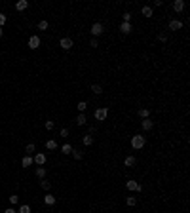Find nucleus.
I'll return each instance as SVG.
<instances>
[{"label":"nucleus","instance_id":"1","mask_svg":"<svg viewBox=\"0 0 190 213\" xmlns=\"http://www.w3.org/2000/svg\"><path fill=\"white\" fill-rule=\"evenodd\" d=\"M145 143H146V139L143 137V135H133V137H131V147L133 148H143Z\"/></svg>","mask_w":190,"mask_h":213},{"label":"nucleus","instance_id":"2","mask_svg":"<svg viewBox=\"0 0 190 213\" xmlns=\"http://www.w3.org/2000/svg\"><path fill=\"white\" fill-rule=\"evenodd\" d=\"M106 116H109V108H106V107H99L95 111V120L97 122H105Z\"/></svg>","mask_w":190,"mask_h":213},{"label":"nucleus","instance_id":"3","mask_svg":"<svg viewBox=\"0 0 190 213\" xmlns=\"http://www.w3.org/2000/svg\"><path fill=\"white\" fill-rule=\"evenodd\" d=\"M91 34H93V38H97V36H101L103 33H105V27H103V23H93L91 25Z\"/></svg>","mask_w":190,"mask_h":213},{"label":"nucleus","instance_id":"4","mask_svg":"<svg viewBox=\"0 0 190 213\" xmlns=\"http://www.w3.org/2000/svg\"><path fill=\"white\" fill-rule=\"evenodd\" d=\"M126 189L131 190V192H139V190H143V185L137 183V181H133V179H129V181L126 183Z\"/></svg>","mask_w":190,"mask_h":213},{"label":"nucleus","instance_id":"5","mask_svg":"<svg viewBox=\"0 0 190 213\" xmlns=\"http://www.w3.org/2000/svg\"><path fill=\"white\" fill-rule=\"evenodd\" d=\"M33 160H34V164H36V166H44L48 158H46V154H44V152H36V154L33 156Z\"/></svg>","mask_w":190,"mask_h":213},{"label":"nucleus","instance_id":"6","mask_svg":"<svg viewBox=\"0 0 190 213\" xmlns=\"http://www.w3.org/2000/svg\"><path fill=\"white\" fill-rule=\"evenodd\" d=\"M38 46H40V36L33 34V36L29 38V48H30V50H36Z\"/></svg>","mask_w":190,"mask_h":213},{"label":"nucleus","instance_id":"7","mask_svg":"<svg viewBox=\"0 0 190 213\" xmlns=\"http://www.w3.org/2000/svg\"><path fill=\"white\" fill-rule=\"evenodd\" d=\"M59 46H61L63 50H70V48L74 46V42H72V38H61V40H59Z\"/></svg>","mask_w":190,"mask_h":213},{"label":"nucleus","instance_id":"8","mask_svg":"<svg viewBox=\"0 0 190 213\" xmlns=\"http://www.w3.org/2000/svg\"><path fill=\"white\" fill-rule=\"evenodd\" d=\"M181 29H183V21H179V19L169 21V30H181Z\"/></svg>","mask_w":190,"mask_h":213},{"label":"nucleus","instance_id":"9","mask_svg":"<svg viewBox=\"0 0 190 213\" xmlns=\"http://www.w3.org/2000/svg\"><path fill=\"white\" fill-rule=\"evenodd\" d=\"M184 6H186V4H184V0H175V2H173V10H175L177 13H181L183 10H184Z\"/></svg>","mask_w":190,"mask_h":213},{"label":"nucleus","instance_id":"10","mask_svg":"<svg viewBox=\"0 0 190 213\" xmlns=\"http://www.w3.org/2000/svg\"><path fill=\"white\" fill-rule=\"evenodd\" d=\"M86 124H88V118H86L84 112H80L78 116H76V126H86Z\"/></svg>","mask_w":190,"mask_h":213},{"label":"nucleus","instance_id":"11","mask_svg":"<svg viewBox=\"0 0 190 213\" xmlns=\"http://www.w3.org/2000/svg\"><path fill=\"white\" fill-rule=\"evenodd\" d=\"M27 8H29L27 0H19V2H15V10H17V12H23V10H27Z\"/></svg>","mask_w":190,"mask_h":213},{"label":"nucleus","instance_id":"12","mask_svg":"<svg viewBox=\"0 0 190 213\" xmlns=\"http://www.w3.org/2000/svg\"><path fill=\"white\" fill-rule=\"evenodd\" d=\"M152 126H154V122H150V118H145V120L141 122V128L145 129V131H148V129H152Z\"/></svg>","mask_w":190,"mask_h":213},{"label":"nucleus","instance_id":"13","mask_svg":"<svg viewBox=\"0 0 190 213\" xmlns=\"http://www.w3.org/2000/svg\"><path fill=\"white\" fill-rule=\"evenodd\" d=\"M33 164H34V160H33V156H29V154L21 160V166H23V168H30Z\"/></svg>","mask_w":190,"mask_h":213},{"label":"nucleus","instance_id":"14","mask_svg":"<svg viewBox=\"0 0 190 213\" xmlns=\"http://www.w3.org/2000/svg\"><path fill=\"white\" fill-rule=\"evenodd\" d=\"M55 202H57V200H55L53 194H46V196H44V204H46V206H53Z\"/></svg>","mask_w":190,"mask_h":213},{"label":"nucleus","instance_id":"15","mask_svg":"<svg viewBox=\"0 0 190 213\" xmlns=\"http://www.w3.org/2000/svg\"><path fill=\"white\" fill-rule=\"evenodd\" d=\"M82 143H84L86 147H91V145H93V137H91L89 133H86L84 137H82Z\"/></svg>","mask_w":190,"mask_h":213},{"label":"nucleus","instance_id":"16","mask_svg":"<svg viewBox=\"0 0 190 213\" xmlns=\"http://www.w3.org/2000/svg\"><path fill=\"white\" fill-rule=\"evenodd\" d=\"M131 29H133V27H131V23H122V25H120V30H122L124 34H129V33H131Z\"/></svg>","mask_w":190,"mask_h":213},{"label":"nucleus","instance_id":"17","mask_svg":"<svg viewBox=\"0 0 190 213\" xmlns=\"http://www.w3.org/2000/svg\"><path fill=\"white\" fill-rule=\"evenodd\" d=\"M135 162H137L135 156H127V158L124 160V166H126V168H133V166H135Z\"/></svg>","mask_w":190,"mask_h":213},{"label":"nucleus","instance_id":"18","mask_svg":"<svg viewBox=\"0 0 190 213\" xmlns=\"http://www.w3.org/2000/svg\"><path fill=\"white\" fill-rule=\"evenodd\" d=\"M141 13L145 15V17H152V15H154V12H152V8H150V6H143Z\"/></svg>","mask_w":190,"mask_h":213},{"label":"nucleus","instance_id":"19","mask_svg":"<svg viewBox=\"0 0 190 213\" xmlns=\"http://www.w3.org/2000/svg\"><path fill=\"white\" fill-rule=\"evenodd\" d=\"M36 177L38 179H46V168L44 166H38L36 168Z\"/></svg>","mask_w":190,"mask_h":213},{"label":"nucleus","instance_id":"20","mask_svg":"<svg viewBox=\"0 0 190 213\" xmlns=\"http://www.w3.org/2000/svg\"><path fill=\"white\" fill-rule=\"evenodd\" d=\"M46 148H48V150H55V148H57V141H55V139L46 141Z\"/></svg>","mask_w":190,"mask_h":213},{"label":"nucleus","instance_id":"21","mask_svg":"<svg viewBox=\"0 0 190 213\" xmlns=\"http://www.w3.org/2000/svg\"><path fill=\"white\" fill-rule=\"evenodd\" d=\"M70 154H72L74 160H82V158H84V152H82V150H78V148H72V152H70Z\"/></svg>","mask_w":190,"mask_h":213},{"label":"nucleus","instance_id":"22","mask_svg":"<svg viewBox=\"0 0 190 213\" xmlns=\"http://www.w3.org/2000/svg\"><path fill=\"white\" fill-rule=\"evenodd\" d=\"M91 91H93L95 95H101V93H103V86L101 84H91Z\"/></svg>","mask_w":190,"mask_h":213},{"label":"nucleus","instance_id":"23","mask_svg":"<svg viewBox=\"0 0 190 213\" xmlns=\"http://www.w3.org/2000/svg\"><path fill=\"white\" fill-rule=\"evenodd\" d=\"M61 152H63V154H70V152H72V145L65 143L63 147H61Z\"/></svg>","mask_w":190,"mask_h":213},{"label":"nucleus","instance_id":"24","mask_svg":"<svg viewBox=\"0 0 190 213\" xmlns=\"http://www.w3.org/2000/svg\"><path fill=\"white\" fill-rule=\"evenodd\" d=\"M139 116L143 118V120L148 118V116H150V108H141V111H139Z\"/></svg>","mask_w":190,"mask_h":213},{"label":"nucleus","instance_id":"25","mask_svg":"<svg viewBox=\"0 0 190 213\" xmlns=\"http://www.w3.org/2000/svg\"><path fill=\"white\" fill-rule=\"evenodd\" d=\"M40 186H42L44 190H50L51 189V185H50V181H46V179H40Z\"/></svg>","mask_w":190,"mask_h":213},{"label":"nucleus","instance_id":"26","mask_svg":"<svg viewBox=\"0 0 190 213\" xmlns=\"http://www.w3.org/2000/svg\"><path fill=\"white\" fill-rule=\"evenodd\" d=\"M17 213H30V206H27V204L19 206V211Z\"/></svg>","mask_w":190,"mask_h":213},{"label":"nucleus","instance_id":"27","mask_svg":"<svg viewBox=\"0 0 190 213\" xmlns=\"http://www.w3.org/2000/svg\"><path fill=\"white\" fill-rule=\"evenodd\" d=\"M76 108H78V111H80V112H84V111H86V108H88V103H86V101H80V103H78V105H76Z\"/></svg>","mask_w":190,"mask_h":213},{"label":"nucleus","instance_id":"28","mask_svg":"<svg viewBox=\"0 0 190 213\" xmlns=\"http://www.w3.org/2000/svg\"><path fill=\"white\" fill-rule=\"evenodd\" d=\"M10 204H12V206H15V204H19V196H15V194H12V196H10Z\"/></svg>","mask_w":190,"mask_h":213},{"label":"nucleus","instance_id":"29","mask_svg":"<svg viewBox=\"0 0 190 213\" xmlns=\"http://www.w3.org/2000/svg\"><path fill=\"white\" fill-rule=\"evenodd\" d=\"M34 150H36V147H34V143H29V145H27V154L30 156V154L34 152Z\"/></svg>","mask_w":190,"mask_h":213},{"label":"nucleus","instance_id":"30","mask_svg":"<svg viewBox=\"0 0 190 213\" xmlns=\"http://www.w3.org/2000/svg\"><path fill=\"white\" fill-rule=\"evenodd\" d=\"M48 27H50V23H48V21H40V23H38V29H40V30H46Z\"/></svg>","mask_w":190,"mask_h":213},{"label":"nucleus","instance_id":"31","mask_svg":"<svg viewBox=\"0 0 190 213\" xmlns=\"http://www.w3.org/2000/svg\"><path fill=\"white\" fill-rule=\"evenodd\" d=\"M126 204H127V206H135V204H137V198H133V196H129V198L126 200Z\"/></svg>","mask_w":190,"mask_h":213},{"label":"nucleus","instance_id":"32","mask_svg":"<svg viewBox=\"0 0 190 213\" xmlns=\"http://www.w3.org/2000/svg\"><path fill=\"white\" fill-rule=\"evenodd\" d=\"M122 17H124V23H129V21H131V13H129V12H126Z\"/></svg>","mask_w":190,"mask_h":213},{"label":"nucleus","instance_id":"33","mask_svg":"<svg viewBox=\"0 0 190 213\" xmlns=\"http://www.w3.org/2000/svg\"><path fill=\"white\" fill-rule=\"evenodd\" d=\"M6 21H8V17L4 13H0V27H4V25H6Z\"/></svg>","mask_w":190,"mask_h":213},{"label":"nucleus","instance_id":"34","mask_svg":"<svg viewBox=\"0 0 190 213\" xmlns=\"http://www.w3.org/2000/svg\"><path fill=\"white\" fill-rule=\"evenodd\" d=\"M89 46H91V48H99V40H97V38H91Z\"/></svg>","mask_w":190,"mask_h":213},{"label":"nucleus","instance_id":"35","mask_svg":"<svg viewBox=\"0 0 190 213\" xmlns=\"http://www.w3.org/2000/svg\"><path fill=\"white\" fill-rule=\"evenodd\" d=\"M158 40H160V42H167V34L160 33V34H158Z\"/></svg>","mask_w":190,"mask_h":213},{"label":"nucleus","instance_id":"36","mask_svg":"<svg viewBox=\"0 0 190 213\" xmlns=\"http://www.w3.org/2000/svg\"><path fill=\"white\" fill-rule=\"evenodd\" d=\"M59 135H61V137H69V129H67V128H63V129L59 131Z\"/></svg>","mask_w":190,"mask_h":213},{"label":"nucleus","instance_id":"37","mask_svg":"<svg viewBox=\"0 0 190 213\" xmlns=\"http://www.w3.org/2000/svg\"><path fill=\"white\" fill-rule=\"evenodd\" d=\"M53 126H55V124L51 122V120H48V122H46V129H53Z\"/></svg>","mask_w":190,"mask_h":213},{"label":"nucleus","instance_id":"38","mask_svg":"<svg viewBox=\"0 0 190 213\" xmlns=\"http://www.w3.org/2000/svg\"><path fill=\"white\" fill-rule=\"evenodd\" d=\"M95 131H97V128H95V126H89V135H91V133H95Z\"/></svg>","mask_w":190,"mask_h":213},{"label":"nucleus","instance_id":"39","mask_svg":"<svg viewBox=\"0 0 190 213\" xmlns=\"http://www.w3.org/2000/svg\"><path fill=\"white\" fill-rule=\"evenodd\" d=\"M4 213H17V211H15V209H13V207H8V209H6V211H4Z\"/></svg>","mask_w":190,"mask_h":213},{"label":"nucleus","instance_id":"40","mask_svg":"<svg viewBox=\"0 0 190 213\" xmlns=\"http://www.w3.org/2000/svg\"><path fill=\"white\" fill-rule=\"evenodd\" d=\"M2 34H4V30H2V27H0V38H2Z\"/></svg>","mask_w":190,"mask_h":213}]
</instances>
